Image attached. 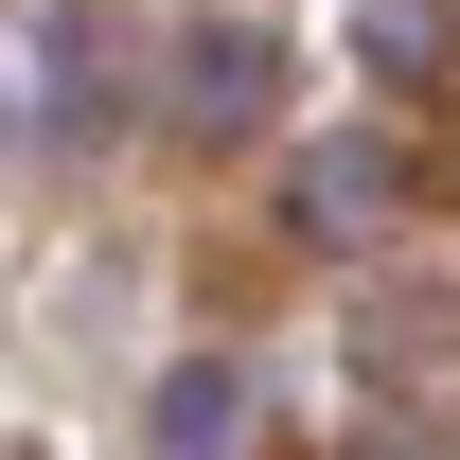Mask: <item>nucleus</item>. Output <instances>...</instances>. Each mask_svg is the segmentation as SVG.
<instances>
[{
    "label": "nucleus",
    "mask_w": 460,
    "mask_h": 460,
    "mask_svg": "<svg viewBox=\"0 0 460 460\" xmlns=\"http://www.w3.org/2000/svg\"><path fill=\"white\" fill-rule=\"evenodd\" d=\"M266 107V54H248V36H195V124H248Z\"/></svg>",
    "instance_id": "f03ea898"
},
{
    "label": "nucleus",
    "mask_w": 460,
    "mask_h": 460,
    "mask_svg": "<svg viewBox=\"0 0 460 460\" xmlns=\"http://www.w3.org/2000/svg\"><path fill=\"white\" fill-rule=\"evenodd\" d=\"M301 213H319V230H372V142H337V160H301Z\"/></svg>",
    "instance_id": "7ed1b4c3"
},
{
    "label": "nucleus",
    "mask_w": 460,
    "mask_h": 460,
    "mask_svg": "<svg viewBox=\"0 0 460 460\" xmlns=\"http://www.w3.org/2000/svg\"><path fill=\"white\" fill-rule=\"evenodd\" d=\"M248 443V390H230V372H177L160 390V460H230Z\"/></svg>",
    "instance_id": "f257e3e1"
}]
</instances>
